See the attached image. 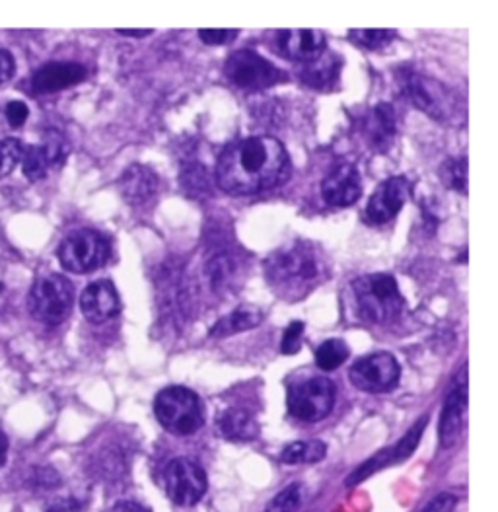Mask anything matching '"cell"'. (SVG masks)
<instances>
[{"mask_svg":"<svg viewBox=\"0 0 498 512\" xmlns=\"http://www.w3.org/2000/svg\"><path fill=\"white\" fill-rule=\"evenodd\" d=\"M290 176L286 148L273 137L259 135L236 141L216 162V183L230 195H257L285 183Z\"/></svg>","mask_w":498,"mask_h":512,"instance_id":"6da1fadb","label":"cell"},{"mask_svg":"<svg viewBox=\"0 0 498 512\" xmlns=\"http://www.w3.org/2000/svg\"><path fill=\"white\" fill-rule=\"evenodd\" d=\"M265 281L286 300H300L312 293L327 277V261L320 248L296 240L277 248L263 263Z\"/></svg>","mask_w":498,"mask_h":512,"instance_id":"7a4b0ae2","label":"cell"},{"mask_svg":"<svg viewBox=\"0 0 498 512\" xmlns=\"http://www.w3.org/2000/svg\"><path fill=\"white\" fill-rule=\"evenodd\" d=\"M397 84L405 98L417 108L425 111L428 117L442 125H463L467 111L462 98L446 86L444 82L419 73L411 67H401L397 71Z\"/></svg>","mask_w":498,"mask_h":512,"instance_id":"3957f363","label":"cell"},{"mask_svg":"<svg viewBox=\"0 0 498 512\" xmlns=\"http://www.w3.org/2000/svg\"><path fill=\"white\" fill-rule=\"evenodd\" d=\"M353 291L360 316L372 324H390L405 308L399 285L388 273L358 277L353 283Z\"/></svg>","mask_w":498,"mask_h":512,"instance_id":"277c9868","label":"cell"},{"mask_svg":"<svg viewBox=\"0 0 498 512\" xmlns=\"http://www.w3.org/2000/svg\"><path fill=\"white\" fill-rule=\"evenodd\" d=\"M154 413L160 425L178 437L195 435L205 423V409L199 396L183 386L164 388L154 400Z\"/></svg>","mask_w":498,"mask_h":512,"instance_id":"5b68a950","label":"cell"},{"mask_svg":"<svg viewBox=\"0 0 498 512\" xmlns=\"http://www.w3.org/2000/svg\"><path fill=\"white\" fill-rule=\"evenodd\" d=\"M74 304V287L63 275L39 277L30 296L28 308L37 322L47 326H59L71 316Z\"/></svg>","mask_w":498,"mask_h":512,"instance_id":"8992f818","label":"cell"},{"mask_svg":"<svg viewBox=\"0 0 498 512\" xmlns=\"http://www.w3.org/2000/svg\"><path fill=\"white\" fill-rule=\"evenodd\" d=\"M59 261L63 269L76 275L92 273L104 267L111 257V244L98 230H76L71 232L59 246Z\"/></svg>","mask_w":498,"mask_h":512,"instance_id":"52a82bcc","label":"cell"},{"mask_svg":"<svg viewBox=\"0 0 498 512\" xmlns=\"http://www.w3.org/2000/svg\"><path fill=\"white\" fill-rule=\"evenodd\" d=\"M224 74L232 84L246 90H265L286 80L285 71L251 49L230 53L224 63Z\"/></svg>","mask_w":498,"mask_h":512,"instance_id":"ba28073f","label":"cell"},{"mask_svg":"<svg viewBox=\"0 0 498 512\" xmlns=\"http://www.w3.org/2000/svg\"><path fill=\"white\" fill-rule=\"evenodd\" d=\"M335 396L337 390L329 378H310L288 390V411L304 423H318L333 411Z\"/></svg>","mask_w":498,"mask_h":512,"instance_id":"9c48e42d","label":"cell"},{"mask_svg":"<svg viewBox=\"0 0 498 512\" xmlns=\"http://www.w3.org/2000/svg\"><path fill=\"white\" fill-rule=\"evenodd\" d=\"M164 483L170 501L179 507L197 505L209 487L205 470L189 458L172 460L164 470Z\"/></svg>","mask_w":498,"mask_h":512,"instance_id":"30bf717a","label":"cell"},{"mask_svg":"<svg viewBox=\"0 0 498 512\" xmlns=\"http://www.w3.org/2000/svg\"><path fill=\"white\" fill-rule=\"evenodd\" d=\"M349 376L358 390L368 394H384L397 386L401 368L390 353H372L358 359L351 366Z\"/></svg>","mask_w":498,"mask_h":512,"instance_id":"8fae6325","label":"cell"},{"mask_svg":"<svg viewBox=\"0 0 498 512\" xmlns=\"http://www.w3.org/2000/svg\"><path fill=\"white\" fill-rule=\"evenodd\" d=\"M411 197V183L405 176H393L380 183L366 205V219L372 224H384L405 207Z\"/></svg>","mask_w":498,"mask_h":512,"instance_id":"7c38bea8","label":"cell"},{"mask_svg":"<svg viewBox=\"0 0 498 512\" xmlns=\"http://www.w3.org/2000/svg\"><path fill=\"white\" fill-rule=\"evenodd\" d=\"M428 417H423L403 439L399 440L392 448H384L382 452H378L376 456H372L370 460H366L358 470H356L353 476L349 477V485H356V483H362L366 477L372 476L374 472L386 468V466H393V464H399L403 460H407L415 448L419 446V440L421 435L427 427Z\"/></svg>","mask_w":498,"mask_h":512,"instance_id":"4fadbf2b","label":"cell"},{"mask_svg":"<svg viewBox=\"0 0 498 512\" xmlns=\"http://www.w3.org/2000/svg\"><path fill=\"white\" fill-rule=\"evenodd\" d=\"M362 195V178L353 164L335 166L321 182V197L333 207H351Z\"/></svg>","mask_w":498,"mask_h":512,"instance_id":"5bb4252c","label":"cell"},{"mask_svg":"<svg viewBox=\"0 0 498 512\" xmlns=\"http://www.w3.org/2000/svg\"><path fill=\"white\" fill-rule=\"evenodd\" d=\"M80 310L92 324H104L115 318L121 310V300L111 281L90 283L80 294Z\"/></svg>","mask_w":498,"mask_h":512,"instance_id":"9a60e30c","label":"cell"},{"mask_svg":"<svg viewBox=\"0 0 498 512\" xmlns=\"http://www.w3.org/2000/svg\"><path fill=\"white\" fill-rule=\"evenodd\" d=\"M465 413H467V380L465 370L460 372L456 386L448 394L442 415H440V442L442 446H454L465 425Z\"/></svg>","mask_w":498,"mask_h":512,"instance_id":"2e32d148","label":"cell"},{"mask_svg":"<svg viewBox=\"0 0 498 512\" xmlns=\"http://www.w3.org/2000/svg\"><path fill=\"white\" fill-rule=\"evenodd\" d=\"M119 191L131 207H144L152 203L160 191V178L143 164L129 166L119 178Z\"/></svg>","mask_w":498,"mask_h":512,"instance_id":"e0dca14e","label":"cell"},{"mask_svg":"<svg viewBox=\"0 0 498 512\" xmlns=\"http://www.w3.org/2000/svg\"><path fill=\"white\" fill-rule=\"evenodd\" d=\"M277 45L283 57L304 65L325 51V36L320 30H285L277 34Z\"/></svg>","mask_w":498,"mask_h":512,"instance_id":"ac0fdd59","label":"cell"},{"mask_svg":"<svg viewBox=\"0 0 498 512\" xmlns=\"http://www.w3.org/2000/svg\"><path fill=\"white\" fill-rule=\"evenodd\" d=\"M86 74L80 63H47L32 76V88L37 94H55L82 82Z\"/></svg>","mask_w":498,"mask_h":512,"instance_id":"d6986e66","label":"cell"},{"mask_svg":"<svg viewBox=\"0 0 498 512\" xmlns=\"http://www.w3.org/2000/svg\"><path fill=\"white\" fill-rule=\"evenodd\" d=\"M242 263L244 261H240V257L226 248H218L209 256L205 263V273L214 293H228L236 287V281H240L242 277Z\"/></svg>","mask_w":498,"mask_h":512,"instance_id":"ffe728a7","label":"cell"},{"mask_svg":"<svg viewBox=\"0 0 498 512\" xmlns=\"http://www.w3.org/2000/svg\"><path fill=\"white\" fill-rule=\"evenodd\" d=\"M362 131L370 147L378 152H386L395 137V111L392 106L390 104L374 106L362 121Z\"/></svg>","mask_w":498,"mask_h":512,"instance_id":"44dd1931","label":"cell"},{"mask_svg":"<svg viewBox=\"0 0 498 512\" xmlns=\"http://www.w3.org/2000/svg\"><path fill=\"white\" fill-rule=\"evenodd\" d=\"M341 73V59L335 53L323 51L318 59L308 61L300 69V78L306 86L316 90H331Z\"/></svg>","mask_w":498,"mask_h":512,"instance_id":"7402d4cb","label":"cell"},{"mask_svg":"<svg viewBox=\"0 0 498 512\" xmlns=\"http://www.w3.org/2000/svg\"><path fill=\"white\" fill-rule=\"evenodd\" d=\"M218 429L224 439L234 440V442H246L259 435L257 419L249 411L240 407L226 409L218 417Z\"/></svg>","mask_w":498,"mask_h":512,"instance_id":"603a6c76","label":"cell"},{"mask_svg":"<svg viewBox=\"0 0 498 512\" xmlns=\"http://www.w3.org/2000/svg\"><path fill=\"white\" fill-rule=\"evenodd\" d=\"M263 322V312L255 306H240L234 312H230L228 316L220 318L211 330V337L216 339H224L230 337L234 333H242V331L253 330Z\"/></svg>","mask_w":498,"mask_h":512,"instance_id":"cb8c5ba5","label":"cell"},{"mask_svg":"<svg viewBox=\"0 0 498 512\" xmlns=\"http://www.w3.org/2000/svg\"><path fill=\"white\" fill-rule=\"evenodd\" d=\"M325 444L321 440H298L290 442L281 454L285 464H316L325 458Z\"/></svg>","mask_w":498,"mask_h":512,"instance_id":"d4e9b609","label":"cell"},{"mask_svg":"<svg viewBox=\"0 0 498 512\" xmlns=\"http://www.w3.org/2000/svg\"><path fill=\"white\" fill-rule=\"evenodd\" d=\"M49 168H53V164H51L43 145H30V147L24 148L22 170L30 182L43 180L47 176Z\"/></svg>","mask_w":498,"mask_h":512,"instance_id":"484cf974","label":"cell"},{"mask_svg":"<svg viewBox=\"0 0 498 512\" xmlns=\"http://www.w3.org/2000/svg\"><path fill=\"white\" fill-rule=\"evenodd\" d=\"M181 185H183L185 193L195 199L207 197L211 193V178H209L207 168H203L201 164L185 166L181 172Z\"/></svg>","mask_w":498,"mask_h":512,"instance_id":"4316f807","label":"cell"},{"mask_svg":"<svg viewBox=\"0 0 498 512\" xmlns=\"http://www.w3.org/2000/svg\"><path fill=\"white\" fill-rule=\"evenodd\" d=\"M349 347L345 341L341 339H327L323 341L318 351H316V363L320 366L321 370L331 372L335 368L343 365L349 359Z\"/></svg>","mask_w":498,"mask_h":512,"instance_id":"83f0119b","label":"cell"},{"mask_svg":"<svg viewBox=\"0 0 498 512\" xmlns=\"http://www.w3.org/2000/svg\"><path fill=\"white\" fill-rule=\"evenodd\" d=\"M302 501H304L302 485L292 483L269 501L265 512H296L302 507Z\"/></svg>","mask_w":498,"mask_h":512,"instance_id":"f1b7e54d","label":"cell"},{"mask_svg":"<svg viewBox=\"0 0 498 512\" xmlns=\"http://www.w3.org/2000/svg\"><path fill=\"white\" fill-rule=\"evenodd\" d=\"M442 182L448 189L465 193L467 191V158H450L442 166Z\"/></svg>","mask_w":498,"mask_h":512,"instance_id":"f546056e","label":"cell"},{"mask_svg":"<svg viewBox=\"0 0 498 512\" xmlns=\"http://www.w3.org/2000/svg\"><path fill=\"white\" fill-rule=\"evenodd\" d=\"M393 30H351L349 39L364 49H382L395 39Z\"/></svg>","mask_w":498,"mask_h":512,"instance_id":"4dcf8cb0","label":"cell"},{"mask_svg":"<svg viewBox=\"0 0 498 512\" xmlns=\"http://www.w3.org/2000/svg\"><path fill=\"white\" fill-rule=\"evenodd\" d=\"M24 156V145L18 139H2L0 141V178L12 174L18 162Z\"/></svg>","mask_w":498,"mask_h":512,"instance_id":"1f68e13d","label":"cell"},{"mask_svg":"<svg viewBox=\"0 0 498 512\" xmlns=\"http://www.w3.org/2000/svg\"><path fill=\"white\" fill-rule=\"evenodd\" d=\"M302 335H304V324L302 322H292L285 330L283 341H281V351L285 355H294L302 347Z\"/></svg>","mask_w":498,"mask_h":512,"instance_id":"d6a6232c","label":"cell"},{"mask_svg":"<svg viewBox=\"0 0 498 512\" xmlns=\"http://www.w3.org/2000/svg\"><path fill=\"white\" fill-rule=\"evenodd\" d=\"M458 505V497L452 495V493H440L436 495L427 507L423 509V512H454Z\"/></svg>","mask_w":498,"mask_h":512,"instance_id":"836d02e7","label":"cell"},{"mask_svg":"<svg viewBox=\"0 0 498 512\" xmlns=\"http://www.w3.org/2000/svg\"><path fill=\"white\" fill-rule=\"evenodd\" d=\"M28 115H30V110H28V106L24 102L16 100V102H10L6 106V119H8V123L12 127H22L26 123Z\"/></svg>","mask_w":498,"mask_h":512,"instance_id":"e575fe53","label":"cell"},{"mask_svg":"<svg viewBox=\"0 0 498 512\" xmlns=\"http://www.w3.org/2000/svg\"><path fill=\"white\" fill-rule=\"evenodd\" d=\"M238 36V30H199L201 41L207 45H224Z\"/></svg>","mask_w":498,"mask_h":512,"instance_id":"d590c367","label":"cell"},{"mask_svg":"<svg viewBox=\"0 0 498 512\" xmlns=\"http://www.w3.org/2000/svg\"><path fill=\"white\" fill-rule=\"evenodd\" d=\"M16 73V61L12 57V53L0 49V84L8 82Z\"/></svg>","mask_w":498,"mask_h":512,"instance_id":"8d00e7d4","label":"cell"},{"mask_svg":"<svg viewBox=\"0 0 498 512\" xmlns=\"http://www.w3.org/2000/svg\"><path fill=\"white\" fill-rule=\"evenodd\" d=\"M34 481L41 487H55L59 485V474H55L51 468H41L37 470Z\"/></svg>","mask_w":498,"mask_h":512,"instance_id":"74e56055","label":"cell"},{"mask_svg":"<svg viewBox=\"0 0 498 512\" xmlns=\"http://www.w3.org/2000/svg\"><path fill=\"white\" fill-rule=\"evenodd\" d=\"M47 512H82V507H80V503L76 501V499H59V501H55Z\"/></svg>","mask_w":498,"mask_h":512,"instance_id":"f35d334b","label":"cell"},{"mask_svg":"<svg viewBox=\"0 0 498 512\" xmlns=\"http://www.w3.org/2000/svg\"><path fill=\"white\" fill-rule=\"evenodd\" d=\"M111 512H150L148 509H144L141 505H137V503H129V501H125V503H119V505H115Z\"/></svg>","mask_w":498,"mask_h":512,"instance_id":"ab89813d","label":"cell"},{"mask_svg":"<svg viewBox=\"0 0 498 512\" xmlns=\"http://www.w3.org/2000/svg\"><path fill=\"white\" fill-rule=\"evenodd\" d=\"M6 454H8V439H6L4 431L0 429V468H2L4 462H6Z\"/></svg>","mask_w":498,"mask_h":512,"instance_id":"60d3db41","label":"cell"},{"mask_svg":"<svg viewBox=\"0 0 498 512\" xmlns=\"http://www.w3.org/2000/svg\"><path fill=\"white\" fill-rule=\"evenodd\" d=\"M117 34L127 37H144L150 36L152 30H117Z\"/></svg>","mask_w":498,"mask_h":512,"instance_id":"b9f144b4","label":"cell"}]
</instances>
